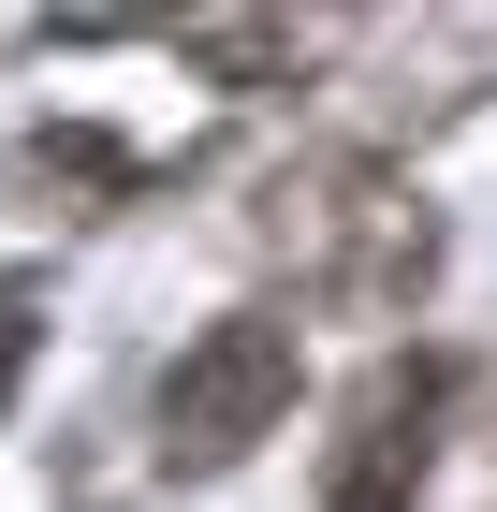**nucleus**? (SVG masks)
Masks as SVG:
<instances>
[{"label": "nucleus", "mask_w": 497, "mask_h": 512, "mask_svg": "<svg viewBox=\"0 0 497 512\" xmlns=\"http://www.w3.org/2000/svg\"><path fill=\"white\" fill-rule=\"evenodd\" d=\"M278 410H293V322H278V308L205 322L191 352L161 366V454H176V469H234Z\"/></svg>", "instance_id": "1"}, {"label": "nucleus", "mask_w": 497, "mask_h": 512, "mask_svg": "<svg viewBox=\"0 0 497 512\" xmlns=\"http://www.w3.org/2000/svg\"><path fill=\"white\" fill-rule=\"evenodd\" d=\"M424 425H439V366H424V352L366 366L351 439H337V469H322V512H410L424 498Z\"/></svg>", "instance_id": "2"}, {"label": "nucleus", "mask_w": 497, "mask_h": 512, "mask_svg": "<svg viewBox=\"0 0 497 512\" xmlns=\"http://www.w3.org/2000/svg\"><path fill=\"white\" fill-rule=\"evenodd\" d=\"M30 337H44V322H30V293H15V278H0V395L30 381Z\"/></svg>", "instance_id": "3"}]
</instances>
